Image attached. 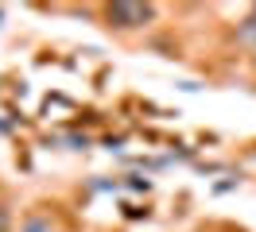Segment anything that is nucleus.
Segmentation results:
<instances>
[{
    "label": "nucleus",
    "mask_w": 256,
    "mask_h": 232,
    "mask_svg": "<svg viewBox=\"0 0 256 232\" xmlns=\"http://www.w3.org/2000/svg\"><path fill=\"white\" fill-rule=\"evenodd\" d=\"M240 39H252V43H256V12H252V19L240 23Z\"/></svg>",
    "instance_id": "3"
},
{
    "label": "nucleus",
    "mask_w": 256,
    "mask_h": 232,
    "mask_svg": "<svg viewBox=\"0 0 256 232\" xmlns=\"http://www.w3.org/2000/svg\"><path fill=\"white\" fill-rule=\"evenodd\" d=\"M0 232H12V209L0 205Z\"/></svg>",
    "instance_id": "4"
},
{
    "label": "nucleus",
    "mask_w": 256,
    "mask_h": 232,
    "mask_svg": "<svg viewBox=\"0 0 256 232\" xmlns=\"http://www.w3.org/2000/svg\"><path fill=\"white\" fill-rule=\"evenodd\" d=\"M20 232H58V225H50L47 213H28L24 225H20Z\"/></svg>",
    "instance_id": "2"
},
{
    "label": "nucleus",
    "mask_w": 256,
    "mask_h": 232,
    "mask_svg": "<svg viewBox=\"0 0 256 232\" xmlns=\"http://www.w3.org/2000/svg\"><path fill=\"white\" fill-rule=\"evenodd\" d=\"M105 15H109V27L132 31V27L152 23V19H156V8H152V4H124V0H120V4H109Z\"/></svg>",
    "instance_id": "1"
}]
</instances>
